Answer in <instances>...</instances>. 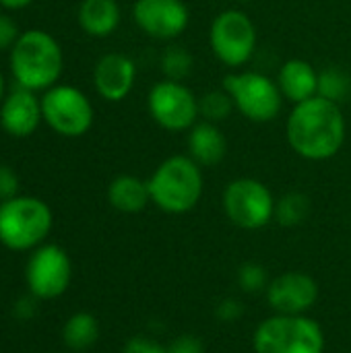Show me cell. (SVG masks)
<instances>
[{"instance_id": "cell-28", "label": "cell", "mask_w": 351, "mask_h": 353, "mask_svg": "<svg viewBox=\"0 0 351 353\" xmlns=\"http://www.w3.org/2000/svg\"><path fill=\"white\" fill-rule=\"evenodd\" d=\"M124 353H168V347L159 345V343L153 341L151 337L137 335V337H130V339L126 341Z\"/></svg>"}, {"instance_id": "cell-14", "label": "cell", "mask_w": 351, "mask_h": 353, "mask_svg": "<svg viewBox=\"0 0 351 353\" xmlns=\"http://www.w3.org/2000/svg\"><path fill=\"white\" fill-rule=\"evenodd\" d=\"M41 120V99H37L35 91L19 87L2 99L0 126L6 134L14 139H27L37 130Z\"/></svg>"}, {"instance_id": "cell-20", "label": "cell", "mask_w": 351, "mask_h": 353, "mask_svg": "<svg viewBox=\"0 0 351 353\" xmlns=\"http://www.w3.org/2000/svg\"><path fill=\"white\" fill-rule=\"evenodd\" d=\"M62 337H64L66 347H70L72 352H85L97 343L99 323L89 312H77L64 323Z\"/></svg>"}, {"instance_id": "cell-17", "label": "cell", "mask_w": 351, "mask_h": 353, "mask_svg": "<svg viewBox=\"0 0 351 353\" xmlns=\"http://www.w3.org/2000/svg\"><path fill=\"white\" fill-rule=\"evenodd\" d=\"M277 85L283 97L292 103L306 101L319 91V70L302 58L288 60L277 74Z\"/></svg>"}, {"instance_id": "cell-11", "label": "cell", "mask_w": 351, "mask_h": 353, "mask_svg": "<svg viewBox=\"0 0 351 353\" xmlns=\"http://www.w3.org/2000/svg\"><path fill=\"white\" fill-rule=\"evenodd\" d=\"M72 277V265L68 254L56 244L39 246L25 269V281L33 298L54 300L62 296Z\"/></svg>"}, {"instance_id": "cell-8", "label": "cell", "mask_w": 351, "mask_h": 353, "mask_svg": "<svg viewBox=\"0 0 351 353\" xmlns=\"http://www.w3.org/2000/svg\"><path fill=\"white\" fill-rule=\"evenodd\" d=\"M223 211L240 230H261L275 219V199L257 178L232 180L223 190Z\"/></svg>"}, {"instance_id": "cell-32", "label": "cell", "mask_w": 351, "mask_h": 353, "mask_svg": "<svg viewBox=\"0 0 351 353\" xmlns=\"http://www.w3.org/2000/svg\"><path fill=\"white\" fill-rule=\"evenodd\" d=\"M33 0H0V4L4 8H10V10H19V8H25L27 4H31Z\"/></svg>"}, {"instance_id": "cell-21", "label": "cell", "mask_w": 351, "mask_h": 353, "mask_svg": "<svg viewBox=\"0 0 351 353\" xmlns=\"http://www.w3.org/2000/svg\"><path fill=\"white\" fill-rule=\"evenodd\" d=\"M310 215V199L304 192H288L275 201V219L283 228H298Z\"/></svg>"}, {"instance_id": "cell-27", "label": "cell", "mask_w": 351, "mask_h": 353, "mask_svg": "<svg viewBox=\"0 0 351 353\" xmlns=\"http://www.w3.org/2000/svg\"><path fill=\"white\" fill-rule=\"evenodd\" d=\"M17 192H19V178L14 170H10L8 165H0V203L19 196Z\"/></svg>"}, {"instance_id": "cell-9", "label": "cell", "mask_w": 351, "mask_h": 353, "mask_svg": "<svg viewBox=\"0 0 351 353\" xmlns=\"http://www.w3.org/2000/svg\"><path fill=\"white\" fill-rule=\"evenodd\" d=\"M41 112L46 124L60 137L77 139L93 126V105L89 97L70 85H54L41 97Z\"/></svg>"}, {"instance_id": "cell-4", "label": "cell", "mask_w": 351, "mask_h": 353, "mask_svg": "<svg viewBox=\"0 0 351 353\" xmlns=\"http://www.w3.org/2000/svg\"><path fill=\"white\" fill-rule=\"evenodd\" d=\"M252 345L257 353H323L325 333L306 314H275L257 327Z\"/></svg>"}, {"instance_id": "cell-26", "label": "cell", "mask_w": 351, "mask_h": 353, "mask_svg": "<svg viewBox=\"0 0 351 353\" xmlns=\"http://www.w3.org/2000/svg\"><path fill=\"white\" fill-rule=\"evenodd\" d=\"M242 314H244V304L238 298H223L215 306V316L221 323H236V321H240Z\"/></svg>"}, {"instance_id": "cell-13", "label": "cell", "mask_w": 351, "mask_h": 353, "mask_svg": "<svg viewBox=\"0 0 351 353\" xmlns=\"http://www.w3.org/2000/svg\"><path fill=\"white\" fill-rule=\"evenodd\" d=\"M267 302L275 314H306L319 300V283L302 271H288L269 281Z\"/></svg>"}, {"instance_id": "cell-15", "label": "cell", "mask_w": 351, "mask_h": 353, "mask_svg": "<svg viewBox=\"0 0 351 353\" xmlns=\"http://www.w3.org/2000/svg\"><path fill=\"white\" fill-rule=\"evenodd\" d=\"M137 81V66L124 54H106L93 68V85L106 101H122L128 97Z\"/></svg>"}, {"instance_id": "cell-19", "label": "cell", "mask_w": 351, "mask_h": 353, "mask_svg": "<svg viewBox=\"0 0 351 353\" xmlns=\"http://www.w3.org/2000/svg\"><path fill=\"white\" fill-rule=\"evenodd\" d=\"M79 25L91 37H108L120 25V6L116 0H83L79 6Z\"/></svg>"}, {"instance_id": "cell-3", "label": "cell", "mask_w": 351, "mask_h": 353, "mask_svg": "<svg viewBox=\"0 0 351 353\" xmlns=\"http://www.w3.org/2000/svg\"><path fill=\"white\" fill-rule=\"evenodd\" d=\"M151 203L170 215H182L197 207L203 196V172L190 155L163 159L147 180Z\"/></svg>"}, {"instance_id": "cell-29", "label": "cell", "mask_w": 351, "mask_h": 353, "mask_svg": "<svg viewBox=\"0 0 351 353\" xmlns=\"http://www.w3.org/2000/svg\"><path fill=\"white\" fill-rule=\"evenodd\" d=\"M168 353H205V345L197 335H180L168 345Z\"/></svg>"}, {"instance_id": "cell-2", "label": "cell", "mask_w": 351, "mask_h": 353, "mask_svg": "<svg viewBox=\"0 0 351 353\" xmlns=\"http://www.w3.org/2000/svg\"><path fill=\"white\" fill-rule=\"evenodd\" d=\"M62 68V48L48 31L29 29L10 48V70L23 89L48 91L58 83Z\"/></svg>"}, {"instance_id": "cell-7", "label": "cell", "mask_w": 351, "mask_h": 353, "mask_svg": "<svg viewBox=\"0 0 351 353\" xmlns=\"http://www.w3.org/2000/svg\"><path fill=\"white\" fill-rule=\"evenodd\" d=\"M209 43L221 64L240 68L254 54L257 27L244 10L228 8L213 19L209 29Z\"/></svg>"}, {"instance_id": "cell-12", "label": "cell", "mask_w": 351, "mask_h": 353, "mask_svg": "<svg viewBox=\"0 0 351 353\" xmlns=\"http://www.w3.org/2000/svg\"><path fill=\"white\" fill-rule=\"evenodd\" d=\"M132 19L153 39H176L186 31L190 12L182 0H137Z\"/></svg>"}, {"instance_id": "cell-30", "label": "cell", "mask_w": 351, "mask_h": 353, "mask_svg": "<svg viewBox=\"0 0 351 353\" xmlns=\"http://www.w3.org/2000/svg\"><path fill=\"white\" fill-rule=\"evenodd\" d=\"M19 27L17 23L6 17V14H0V50H8L14 46V41L19 39Z\"/></svg>"}, {"instance_id": "cell-10", "label": "cell", "mask_w": 351, "mask_h": 353, "mask_svg": "<svg viewBox=\"0 0 351 353\" xmlns=\"http://www.w3.org/2000/svg\"><path fill=\"white\" fill-rule=\"evenodd\" d=\"M147 108L155 124L168 132L190 130L201 116L199 97L182 81L170 79H163L151 87Z\"/></svg>"}, {"instance_id": "cell-18", "label": "cell", "mask_w": 351, "mask_h": 353, "mask_svg": "<svg viewBox=\"0 0 351 353\" xmlns=\"http://www.w3.org/2000/svg\"><path fill=\"white\" fill-rule=\"evenodd\" d=\"M108 201L120 213L126 215L141 213L151 203L149 184L147 180H141L130 174L116 176L108 186Z\"/></svg>"}, {"instance_id": "cell-25", "label": "cell", "mask_w": 351, "mask_h": 353, "mask_svg": "<svg viewBox=\"0 0 351 353\" xmlns=\"http://www.w3.org/2000/svg\"><path fill=\"white\" fill-rule=\"evenodd\" d=\"M238 285L246 294H259L265 292L269 285V275L267 269L259 263H244L238 269Z\"/></svg>"}, {"instance_id": "cell-1", "label": "cell", "mask_w": 351, "mask_h": 353, "mask_svg": "<svg viewBox=\"0 0 351 353\" xmlns=\"http://www.w3.org/2000/svg\"><path fill=\"white\" fill-rule=\"evenodd\" d=\"M285 132L294 153L308 161H327L345 143V116L339 103L314 95L294 103Z\"/></svg>"}, {"instance_id": "cell-33", "label": "cell", "mask_w": 351, "mask_h": 353, "mask_svg": "<svg viewBox=\"0 0 351 353\" xmlns=\"http://www.w3.org/2000/svg\"><path fill=\"white\" fill-rule=\"evenodd\" d=\"M4 99V77H2V72H0V101Z\"/></svg>"}, {"instance_id": "cell-34", "label": "cell", "mask_w": 351, "mask_h": 353, "mask_svg": "<svg viewBox=\"0 0 351 353\" xmlns=\"http://www.w3.org/2000/svg\"><path fill=\"white\" fill-rule=\"evenodd\" d=\"M232 2H238V4H248V2H252V0H232Z\"/></svg>"}, {"instance_id": "cell-5", "label": "cell", "mask_w": 351, "mask_h": 353, "mask_svg": "<svg viewBox=\"0 0 351 353\" xmlns=\"http://www.w3.org/2000/svg\"><path fill=\"white\" fill-rule=\"evenodd\" d=\"M52 230L50 207L35 196H14L0 203V242L10 250L39 246Z\"/></svg>"}, {"instance_id": "cell-24", "label": "cell", "mask_w": 351, "mask_h": 353, "mask_svg": "<svg viewBox=\"0 0 351 353\" xmlns=\"http://www.w3.org/2000/svg\"><path fill=\"white\" fill-rule=\"evenodd\" d=\"M159 66L161 72L166 74V79L170 81H184L194 66V58L192 54L182 48V46H170L168 50H163L161 58H159Z\"/></svg>"}, {"instance_id": "cell-16", "label": "cell", "mask_w": 351, "mask_h": 353, "mask_svg": "<svg viewBox=\"0 0 351 353\" xmlns=\"http://www.w3.org/2000/svg\"><path fill=\"white\" fill-rule=\"evenodd\" d=\"M228 153V139L213 122L199 120L188 132V155L201 168H213L223 161Z\"/></svg>"}, {"instance_id": "cell-31", "label": "cell", "mask_w": 351, "mask_h": 353, "mask_svg": "<svg viewBox=\"0 0 351 353\" xmlns=\"http://www.w3.org/2000/svg\"><path fill=\"white\" fill-rule=\"evenodd\" d=\"M14 314L19 316V319H31L33 314H35V302L33 300H27V298H21L19 302H17V306H14Z\"/></svg>"}, {"instance_id": "cell-23", "label": "cell", "mask_w": 351, "mask_h": 353, "mask_svg": "<svg viewBox=\"0 0 351 353\" xmlns=\"http://www.w3.org/2000/svg\"><path fill=\"white\" fill-rule=\"evenodd\" d=\"M199 110H201L203 120L219 124L232 116L236 105H234L232 95L225 89H219V91L215 89V91H207L203 97H199Z\"/></svg>"}, {"instance_id": "cell-22", "label": "cell", "mask_w": 351, "mask_h": 353, "mask_svg": "<svg viewBox=\"0 0 351 353\" xmlns=\"http://www.w3.org/2000/svg\"><path fill=\"white\" fill-rule=\"evenodd\" d=\"M350 93L351 79L339 66H327V68L319 70V91H317V95L341 105V101H345Z\"/></svg>"}, {"instance_id": "cell-6", "label": "cell", "mask_w": 351, "mask_h": 353, "mask_svg": "<svg viewBox=\"0 0 351 353\" xmlns=\"http://www.w3.org/2000/svg\"><path fill=\"white\" fill-rule=\"evenodd\" d=\"M223 89L232 95L236 110L250 122H273L281 114L283 93L277 81L263 72H232L223 79Z\"/></svg>"}]
</instances>
